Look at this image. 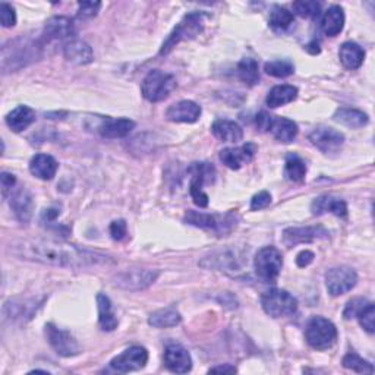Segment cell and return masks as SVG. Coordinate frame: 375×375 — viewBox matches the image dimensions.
<instances>
[{"label":"cell","instance_id":"6da1fadb","mask_svg":"<svg viewBox=\"0 0 375 375\" xmlns=\"http://www.w3.org/2000/svg\"><path fill=\"white\" fill-rule=\"evenodd\" d=\"M9 252L21 260L62 269H84L90 265L113 262L110 257L103 256L100 252H93L50 239H23L12 242Z\"/></svg>","mask_w":375,"mask_h":375},{"label":"cell","instance_id":"7a4b0ae2","mask_svg":"<svg viewBox=\"0 0 375 375\" xmlns=\"http://www.w3.org/2000/svg\"><path fill=\"white\" fill-rule=\"evenodd\" d=\"M41 44L30 40L18 39L3 46L2 48V69L3 72L17 70L28 65L40 56Z\"/></svg>","mask_w":375,"mask_h":375},{"label":"cell","instance_id":"3957f363","mask_svg":"<svg viewBox=\"0 0 375 375\" xmlns=\"http://www.w3.org/2000/svg\"><path fill=\"white\" fill-rule=\"evenodd\" d=\"M184 222L186 224L204 229V231L213 232L217 236H226L236 227L238 217L233 213L207 214L188 210L184 217Z\"/></svg>","mask_w":375,"mask_h":375},{"label":"cell","instance_id":"277c9868","mask_svg":"<svg viewBox=\"0 0 375 375\" xmlns=\"http://www.w3.org/2000/svg\"><path fill=\"white\" fill-rule=\"evenodd\" d=\"M205 26V15L202 12H191V14L185 15L184 19L180 21L176 28L171 32L167 40L163 43L160 48V55L166 56L171 53L173 48L182 41H188L195 39L197 35L204 30Z\"/></svg>","mask_w":375,"mask_h":375},{"label":"cell","instance_id":"5b68a950","mask_svg":"<svg viewBox=\"0 0 375 375\" xmlns=\"http://www.w3.org/2000/svg\"><path fill=\"white\" fill-rule=\"evenodd\" d=\"M176 79L173 75L166 74L163 70L153 69L144 78L141 84V93L145 100L150 103H159L166 100L176 88Z\"/></svg>","mask_w":375,"mask_h":375},{"label":"cell","instance_id":"8992f818","mask_svg":"<svg viewBox=\"0 0 375 375\" xmlns=\"http://www.w3.org/2000/svg\"><path fill=\"white\" fill-rule=\"evenodd\" d=\"M261 307L267 316L273 318L289 317L296 312L298 300L282 289H271L261 296Z\"/></svg>","mask_w":375,"mask_h":375},{"label":"cell","instance_id":"52a82bcc","mask_svg":"<svg viewBox=\"0 0 375 375\" xmlns=\"http://www.w3.org/2000/svg\"><path fill=\"white\" fill-rule=\"evenodd\" d=\"M305 338L311 347L317 350H327L337 340V329L327 318L312 317L307 324Z\"/></svg>","mask_w":375,"mask_h":375},{"label":"cell","instance_id":"ba28073f","mask_svg":"<svg viewBox=\"0 0 375 375\" xmlns=\"http://www.w3.org/2000/svg\"><path fill=\"white\" fill-rule=\"evenodd\" d=\"M188 172L191 173V197L200 209H205L209 205V195L202 191V186L214 182L215 169L210 163H192Z\"/></svg>","mask_w":375,"mask_h":375},{"label":"cell","instance_id":"9c48e42d","mask_svg":"<svg viewBox=\"0 0 375 375\" xmlns=\"http://www.w3.org/2000/svg\"><path fill=\"white\" fill-rule=\"evenodd\" d=\"M253 267H256V273L261 280L265 283H274L283 267L280 251L274 247L261 248L253 260Z\"/></svg>","mask_w":375,"mask_h":375},{"label":"cell","instance_id":"30bf717a","mask_svg":"<svg viewBox=\"0 0 375 375\" xmlns=\"http://www.w3.org/2000/svg\"><path fill=\"white\" fill-rule=\"evenodd\" d=\"M358 283V274L350 267H334L325 274V286L331 296H340L352 290Z\"/></svg>","mask_w":375,"mask_h":375},{"label":"cell","instance_id":"8fae6325","mask_svg":"<svg viewBox=\"0 0 375 375\" xmlns=\"http://www.w3.org/2000/svg\"><path fill=\"white\" fill-rule=\"evenodd\" d=\"M46 337L47 342L56 350V354L65 358L75 356L81 352V347L75 337L70 333L57 329L55 324H47L46 325Z\"/></svg>","mask_w":375,"mask_h":375},{"label":"cell","instance_id":"7c38bea8","mask_svg":"<svg viewBox=\"0 0 375 375\" xmlns=\"http://www.w3.org/2000/svg\"><path fill=\"white\" fill-rule=\"evenodd\" d=\"M148 362V352L142 346H132L126 349L124 354L110 360V368L117 372H132L142 369Z\"/></svg>","mask_w":375,"mask_h":375},{"label":"cell","instance_id":"4fadbf2b","mask_svg":"<svg viewBox=\"0 0 375 375\" xmlns=\"http://www.w3.org/2000/svg\"><path fill=\"white\" fill-rule=\"evenodd\" d=\"M157 270H145V269H132L124 273H119L115 277V285L125 290H142L151 286L157 277H159Z\"/></svg>","mask_w":375,"mask_h":375},{"label":"cell","instance_id":"5bb4252c","mask_svg":"<svg viewBox=\"0 0 375 375\" xmlns=\"http://www.w3.org/2000/svg\"><path fill=\"white\" fill-rule=\"evenodd\" d=\"M308 140L311 141L314 147H317L324 154L337 153L345 144V135L340 134L338 131L327 126H317L308 135Z\"/></svg>","mask_w":375,"mask_h":375},{"label":"cell","instance_id":"9a60e30c","mask_svg":"<svg viewBox=\"0 0 375 375\" xmlns=\"http://www.w3.org/2000/svg\"><path fill=\"white\" fill-rule=\"evenodd\" d=\"M327 236L329 232L321 226L289 227L283 232V242L287 248H292L299 244H311L314 240L325 239Z\"/></svg>","mask_w":375,"mask_h":375},{"label":"cell","instance_id":"2e32d148","mask_svg":"<svg viewBox=\"0 0 375 375\" xmlns=\"http://www.w3.org/2000/svg\"><path fill=\"white\" fill-rule=\"evenodd\" d=\"M257 151L258 148L256 144L247 142L238 148H224L223 151H220V160L226 167L232 169V171H239L242 166L253 160Z\"/></svg>","mask_w":375,"mask_h":375},{"label":"cell","instance_id":"e0dca14e","mask_svg":"<svg viewBox=\"0 0 375 375\" xmlns=\"http://www.w3.org/2000/svg\"><path fill=\"white\" fill-rule=\"evenodd\" d=\"M164 365L172 372L186 374L192 369V358L182 345L172 343L164 350Z\"/></svg>","mask_w":375,"mask_h":375},{"label":"cell","instance_id":"ac0fdd59","mask_svg":"<svg viewBox=\"0 0 375 375\" xmlns=\"http://www.w3.org/2000/svg\"><path fill=\"white\" fill-rule=\"evenodd\" d=\"M75 27L66 17H53L46 22L43 31V41L52 40H68L75 35Z\"/></svg>","mask_w":375,"mask_h":375},{"label":"cell","instance_id":"d6986e66","mask_svg":"<svg viewBox=\"0 0 375 375\" xmlns=\"http://www.w3.org/2000/svg\"><path fill=\"white\" fill-rule=\"evenodd\" d=\"M201 116V107L191 100H182L167 108L166 117L176 124H193Z\"/></svg>","mask_w":375,"mask_h":375},{"label":"cell","instance_id":"ffe728a7","mask_svg":"<svg viewBox=\"0 0 375 375\" xmlns=\"http://www.w3.org/2000/svg\"><path fill=\"white\" fill-rule=\"evenodd\" d=\"M135 128V122L126 117H107L99 126V134L107 140L125 138Z\"/></svg>","mask_w":375,"mask_h":375},{"label":"cell","instance_id":"44dd1931","mask_svg":"<svg viewBox=\"0 0 375 375\" xmlns=\"http://www.w3.org/2000/svg\"><path fill=\"white\" fill-rule=\"evenodd\" d=\"M200 265L204 269H217L224 271H236L240 269V262L238 253L233 251H220L214 252L211 256L205 257L200 261Z\"/></svg>","mask_w":375,"mask_h":375},{"label":"cell","instance_id":"7402d4cb","mask_svg":"<svg viewBox=\"0 0 375 375\" xmlns=\"http://www.w3.org/2000/svg\"><path fill=\"white\" fill-rule=\"evenodd\" d=\"M64 56L74 65H88L94 60V53L90 44L82 40H70L64 47Z\"/></svg>","mask_w":375,"mask_h":375},{"label":"cell","instance_id":"603a6c76","mask_svg":"<svg viewBox=\"0 0 375 375\" xmlns=\"http://www.w3.org/2000/svg\"><path fill=\"white\" fill-rule=\"evenodd\" d=\"M311 211L314 215L331 213L337 217H346L347 215V205L340 198H336L331 195H321L312 201Z\"/></svg>","mask_w":375,"mask_h":375},{"label":"cell","instance_id":"cb8c5ba5","mask_svg":"<svg viewBox=\"0 0 375 375\" xmlns=\"http://www.w3.org/2000/svg\"><path fill=\"white\" fill-rule=\"evenodd\" d=\"M213 135L223 142H240L244 140V129H242L233 120L219 119L211 125Z\"/></svg>","mask_w":375,"mask_h":375},{"label":"cell","instance_id":"d4e9b609","mask_svg":"<svg viewBox=\"0 0 375 375\" xmlns=\"http://www.w3.org/2000/svg\"><path fill=\"white\" fill-rule=\"evenodd\" d=\"M59 163L55 157L48 154L34 155L30 162V172L41 180H50L56 176Z\"/></svg>","mask_w":375,"mask_h":375},{"label":"cell","instance_id":"484cf974","mask_svg":"<svg viewBox=\"0 0 375 375\" xmlns=\"http://www.w3.org/2000/svg\"><path fill=\"white\" fill-rule=\"evenodd\" d=\"M10 209L14 210L15 215L18 217V220L27 223L31 219L32 210H34V201H32L31 193L26 188H21L17 192L12 193Z\"/></svg>","mask_w":375,"mask_h":375},{"label":"cell","instance_id":"4316f807","mask_svg":"<svg viewBox=\"0 0 375 375\" xmlns=\"http://www.w3.org/2000/svg\"><path fill=\"white\" fill-rule=\"evenodd\" d=\"M345 27V12L340 6H330L324 12V17L321 19V30L329 37H336L342 32Z\"/></svg>","mask_w":375,"mask_h":375},{"label":"cell","instance_id":"83f0119b","mask_svg":"<svg viewBox=\"0 0 375 375\" xmlns=\"http://www.w3.org/2000/svg\"><path fill=\"white\" fill-rule=\"evenodd\" d=\"M338 57H340L342 65L349 69V70H355L362 66L365 59V52L359 44L347 41L342 44L340 50H338Z\"/></svg>","mask_w":375,"mask_h":375},{"label":"cell","instance_id":"f1b7e54d","mask_svg":"<svg viewBox=\"0 0 375 375\" xmlns=\"http://www.w3.org/2000/svg\"><path fill=\"white\" fill-rule=\"evenodd\" d=\"M35 122V112L28 106H18L6 116V124L14 132H22Z\"/></svg>","mask_w":375,"mask_h":375},{"label":"cell","instance_id":"f546056e","mask_svg":"<svg viewBox=\"0 0 375 375\" xmlns=\"http://www.w3.org/2000/svg\"><path fill=\"white\" fill-rule=\"evenodd\" d=\"M97 308H99V324L102 330L113 331L117 327V317L113 312L112 302L104 294L97 295Z\"/></svg>","mask_w":375,"mask_h":375},{"label":"cell","instance_id":"4dcf8cb0","mask_svg":"<svg viewBox=\"0 0 375 375\" xmlns=\"http://www.w3.org/2000/svg\"><path fill=\"white\" fill-rule=\"evenodd\" d=\"M270 132L274 135V138L280 142H292L298 135V125L287 117H273V122L270 126Z\"/></svg>","mask_w":375,"mask_h":375},{"label":"cell","instance_id":"1f68e13d","mask_svg":"<svg viewBox=\"0 0 375 375\" xmlns=\"http://www.w3.org/2000/svg\"><path fill=\"white\" fill-rule=\"evenodd\" d=\"M333 119L336 120V122L342 124L347 128H352V129L364 128L369 122V117L367 113L356 110V108H346V107L337 108Z\"/></svg>","mask_w":375,"mask_h":375},{"label":"cell","instance_id":"d6a6232c","mask_svg":"<svg viewBox=\"0 0 375 375\" xmlns=\"http://www.w3.org/2000/svg\"><path fill=\"white\" fill-rule=\"evenodd\" d=\"M298 97V88L294 86H277L270 90L267 94V99H265V103L270 108L280 107L285 104L292 103L296 100Z\"/></svg>","mask_w":375,"mask_h":375},{"label":"cell","instance_id":"836d02e7","mask_svg":"<svg viewBox=\"0 0 375 375\" xmlns=\"http://www.w3.org/2000/svg\"><path fill=\"white\" fill-rule=\"evenodd\" d=\"M180 321H182V317H180V314L175 308L159 309L153 312L148 318V324L155 329L176 327V325L180 324Z\"/></svg>","mask_w":375,"mask_h":375},{"label":"cell","instance_id":"e575fe53","mask_svg":"<svg viewBox=\"0 0 375 375\" xmlns=\"http://www.w3.org/2000/svg\"><path fill=\"white\" fill-rule=\"evenodd\" d=\"M35 302H17V300H10L6 302L3 307V317L6 320H23V318H31V316L34 314V309L37 308V305L34 307Z\"/></svg>","mask_w":375,"mask_h":375},{"label":"cell","instance_id":"d590c367","mask_svg":"<svg viewBox=\"0 0 375 375\" xmlns=\"http://www.w3.org/2000/svg\"><path fill=\"white\" fill-rule=\"evenodd\" d=\"M307 176V164L296 154H289L285 163V177L290 182H302Z\"/></svg>","mask_w":375,"mask_h":375},{"label":"cell","instance_id":"8d00e7d4","mask_svg":"<svg viewBox=\"0 0 375 375\" xmlns=\"http://www.w3.org/2000/svg\"><path fill=\"white\" fill-rule=\"evenodd\" d=\"M238 75L242 82H245L247 86H256L260 81V69L258 62L252 57L242 59L238 65Z\"/></svg>","mask_w":375,"mask_h":375},{"label":"cell","instance_id":"74e56055","mask_svg":"<svg viewBox=\"0 0 375 375\" xmlns=\"http://www.w3.org/2000/svg\"><path fill=\"white\" fill-rule=\"evenodd\" d=\"M295 21V17L290 10L282 6H274L270 12V27L276 31H285L290 26H292Z\"/></svg>","mask_w":375,"mask_h":375},{"label":"cell","instance_id":"f35d334b","mask_svg":"<svg viewBox=\"0 0 375 375\" xmlns=\"http://www.w3.org/2000/svg\"><path fill=\"white\" fill-rule=\"evenodd\" d=\"M264 70L274 78H287L295 74V65L290 60H273L264 65Z\"/></svg>","mask_w":375,"mask_h":375},{"label":"cell","instance_id":"ab89813d","mask_svg":"<svg viewBox=\"0 0 375 375\" xmlns=\"http://www.w3.org/2000/svg\"><path fill=\"white\" fill-rule=\"evenodd\" d=\"M342 364H343L345 368L352 369V371L359 372V374H374V367H372V364H369L368 360L362 359L359 355H356V354H354V352L347 354V355L343 358Z\"/></svg>","mask_w":375,"mask_h":375},{"label":"cell","instance_id":"60d3db41","mask_svg":"<svg viewBox=\"0 0 375 375\" xmlns=\"http://www.w3.org/2000/svg\"><path fill=\"white\" fill-rule=\"evenodd\" d=\"M294 9L296 14L302 18L316 19L321 14V3L312 2V0H302V2H295Z\"/></svg>","mask_w":375,"mask_h":375},{"label":"cell","instance_id":"b9f144b4","mask_svg":"<svg viewBox=\"0 0 375 375\" xmlns=\"http://www.w3.org/2000/svg\"><path fill=\"white\" fill-rule=\"evenodd\" d=\"M356 318L359 320V324H360L362 329H364L369 334H374V331H375V305L372 304V302H368V304L360 309Z\"/></svg>","mask_w":375,"mask_h":375},{"label":"cell","instance_id":"7bdbcfd3","mask_svg":"<svg viewBox=\"0 0 375 375\" xmlns=\"http://www.w3.org/2000/svg\"><path fill=\"white\" fill-rule=\"evenodd\" d=\"M0 21H2V26L6 28L15 27L17 14H15V9L9 3H5V2L0 3Z\"/></svg>","mask_w":375,"mask_h":375},{"label":"cell","instance_id":"ee69618b","mask_svg":"<svg viewBox=\"0 0 375 375\" xmlns=\"http://www.w3.org/2000/svg\"><path fill=\"white\" fill-rule=\"evenodd\" d=\"M367 304H368V300L364 299V298H355L352 300H349L346 308H345V311H343V317L346 320H350V318L356 317L358 314L360 312V309L364 308Z\"/></svg>","mask_w":375,"mask_h":375},{"label":"cell","instance_id":"f6af8a7d","mask_svg":"<svg viewBox=\"0 0 375 375\" xmlns=\"http://www.w3.org/2000/svg\"><path fill=\"white\" fill-rule=\"evenodd\" d=\"M102 8L100 2H79L78 3V18H93Z\"/></svg>","mask_w":375,"mask_h":375},{"label":"cell","instance_id":"bcb514c9","mask_svg":"<svg viewBox=\"0 0 375 375\" xmlns=\"http://www.w3.org/2000/svg\"><path fill=\"white\" fill-rule=\"evenodd\" d=\"M271 204V195L267 191H261L257 195H253L251 200V210L252 211H258L262 209H267Z\"/></svg>","mask_w":375,"mask_h":375},{"label":"cell","instance_id":"7dc6e473","mask_svg":"<svg viewBox=\"0 0 375 375\" xmlns=\"http://www.w3.org/2000/svg\"><path fill=\"white\" fill-rule=\"evenodd\" d=\"M110 235L115 240H124L128 235V226H126V222L124 219H119V220H115L112 224H110Z\"/></svg>","mask_w":375,"mask_h":375},{"label":"cell","instance_id":"c3c4849f","mask_svg":"<svg viewBox=\"0 0 375 375\" xmlns=\"http://www.w3.org/2000/svg\"><path fill=\"white\" fill-rule=\"evenodd\" d=\"M273 117L270 113L267 112H260L256 117V124H257V128L261 131V132H270V126H271V122H273Z\"/></svg>","mask_w":375,"mask_h":375},{"label":"cell","instance_id":"681fc988","mask_svg":"<svg viewBox=\"0 0 375 375\" xmlns=\"http://www.w3.org/2000/svg\"><path fill=\"white\" fill-rule=\"evenodd\" d=\"M0 182H2V189H3V197L8 195V192L12 189V186L15 185L17 179L14 175L10 173H2V176H0Z\"/></svg>","mask_w":375,"mask_h":375},{"label":"cell","instance_id":"f907efd6","mask_svg":"<svg viewBox=\"0 0 375 375\" xmlns=\"http://www.w3.org/2000/svg\"><path fill=\"white\" fill-rule=\"evenodd\" d=\"M314 252L311 251H302L298 253V257H296V264H298V267H308V265L314 261Z\"/></svg>","mask_w":375,"mask_h":375},{"label":"cell","instance_id":"816d5d0a","mask_svg":"<svg viewBox=\"0 0 375 375\" xmlns=\"http://www.w3.org/2000/svg\"><path fill=\"white\" fill-rule=\"evenodd\" d=\"M238 369L235 368V367H232V365H220V367H214V368H211L209 372L211 374V372H229V374H235Z\"/></svg>","mask_w":375,"mask_h":375}]
</instances>
